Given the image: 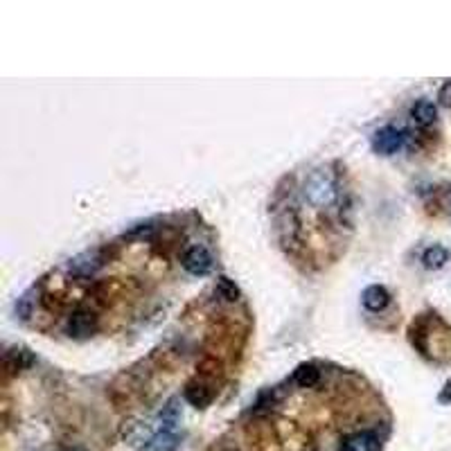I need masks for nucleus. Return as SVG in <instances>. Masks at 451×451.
<instances>
[{
  "label": "nucleus",
  "mask_w": 451,
  "mask_h": 451,
  "mask_svg": "<svg viewBox=\"0 0 451 451\" xmlns=\"http://www.w3.org/2000/svg\"><path fill=\"white\" fill-rule=\"evenodd\" d=\"M178 447V435L176 431H161L153 438L149 451H176Z\"/></svg>",
  "instance_id": "nucleus-15"
},
{
  "label": "nucleus",
  "mask_w": 451,
  "mask_h": 451,
  "mask_svg": "<svg viewBox=\"0 0 451 451\" xmlns=\"http://www.w3.org/2000/svg\"><path fill=\"white\" fill-rule=\"evenodd\" d=\"M32 361H34V357L30 354V350H25V347H11V350L5 352V368L11 372V375L32 366Z\"/></svg>",
  "instance_id": "nucleus-9"
},
{
  "label": "nucleus",
  "mask_w": 451,
  "mask_h": 451,
  "mask_svg": "<svg viewBox=\"0 0 451 451\" xmlns=\"http://www.w3.org/2000/svg\"><path fill=\"white\" fill-rule=\"evenodd\" d=\"M422 262L427 268H442L447 262H449V251L445 246H429L427 251H424L422 255Z\"/></svg>",
  "instance_id": "nucleus-13"
},
{
  "label": "nucleus",
  "mask_w": 451,
  "mask_h": 451,
  "mask_svg": "<svg viewBox=\"0 0 451 451\" xmlns=\"http://www.w3.org/2000/svg\"><path fill=\"white\" fill-rule=\"evenodd\" d=\"M411 118H413L420 126H429L438 118V109H435L433 102L420 99V102H415V104H413V109H411Z\"/></svg>",
  "instance_id": "nucleus-10"
},
{
  "label": "nucleus",
  "mask_w": 451,
  "mask_h": 451,
  "mask_svg": "<svg viewBox=\"0 0 451 451\" xmlns=\"http://www.w3.org/2000/svg\"><path fill=\"white\" fill-rule=\"evenodd\" d=\"M97 327V318L93 312L88 309H77V312L70 314V318L66 320V332L75 339H86L95 332Z\"/></svg>",
  "instance_id": "nucleus-3"
},
{
  "label": "nucleus",
  "mask_w": 451,
  "mask_h": 451,
  "mask_svg": "<svg viewBox=\"0 0 451 451\" xmlns=\"http://www.w3.org/2000/svg\"><path fill=\"white\" fill-rule=\"evenodd\" d=\"M104 266V253L102 251H86L75 255L68 262V271L75 276H93Z\"/></svg>",
  "instance_id": "nucleus-4"
},
{
  "label": "nucleus",
  "mask_w": 451,
  "mask_h": 451,
  "mask_svg": "<svg viewBox=\"0 0 451 451\" xmlns=\"http://www.w3.org/2000/svg\"><path fill=\"white\" fill-rule=\"evenodd\" d=\"M440 402H442V404L451 402V381H447V386H445V393L440 395Z\"/></svg>",
  "instance_id": "nucleus-18"
},
{
  "label": "nucleus",
  "mask_w": 451,
  "mask_h": 451,
  "mask_svg": "<svg viewBox=\"0 0 451 451\" xmlns=\"http://www.w3.org/2000/svg\"><path fill=\"white\" fill-rule=\"evenodd\" d=\"M318 379H320V370L314 364H303L293 372V381L298 384L300 388H314Z\"/></svg>",
  "instance_id": "nucleus-12"
},
{
  "label": "nucleus",
  "mask_w": 451,
  "mask_h": 451,
  "mask_svg": "<svg viewBox=\"0 0 451 451\" xmlns=\"http://www.w3.org/2000/svg\"><path fill=\"white\" fill-rule=\"evenodd\" d=\"M183 268L192 276H208L212 271V255L203 246H192L183 255Z\"/></svg>",
  "instance_id": "nucleus-5"
},
{
  "label": "nucleus",
  "mask_w": 451,
  "mask_h": 451,
  "mask_svg": "<svg viewBox=\"0 0 451 451\" xmlns=\"http://www.w3.org/2000/svg\"><path fill=\"white\" fill-rule=\"evenodd\" d=\"M161 422H163V431H176V424L180 422V406L176 399H170V402L163 406Z\"/></svg>",
  "instance_id": "nucleus-14"
},
{
  "label": "nucleus",
  "mask_w": 451,
  "mask_h": 451,
  "mask_svg": "<svg viewBox=\"0 0 451 451\" xmlns=\"http://www.w3.org/2000/svg\"><path fill=\"white\" fill-rule=\"evenodd\" d=\"M361 303H364L366 309H370V312H381V309L391 303V293L381 285H372L364 291V295H361Z\"/></svg>",
  "instance_id": "nucleus-8"
},
{
  "label": "nucleus",
  "mask_w": 451,
  "mask_h": 451,
  "mask_svg": "<svg viewBox=\"0 0 451 451\" xmlns=\"http://www.w3.org/2000/svg\"><path fill=\"white\" fill-rule=\"evenodd\" d=\"M339 451H381V442L375 433L370 431H359L347 435L345 440L341 442Z\"/></svg>",
  "instance_id": "nucleus-7"
},
{
  "label": "nucleus",
  "mask_w": 451,
  "mask_h": 451,
  "mask_svg": "<svg viewBox=\"0 0 451 451\" xmlns=\"http://www.w3.org/2000/svg\"><path fill=\"white\" fill-rule=\"evenodd\" d=\"M404 140H406L404 131H399L395 126H384L372 136V149L381 153V156H393V153L404 147Z\"/></svg>",
  "instance_id": "nucleus-2"
},
{
  "label": "nucleus",
  "mask_w": 451,
  "mask_h": 451,
  "mask_svg": "<svg viewBox=\"0 0 451 451\" xmlns=\"http://www.w3.org/2000/svg\"><path fill=\"white\" fill-rule=\"evenodd\" d=\"M217 293H219V298H224L226 303H235L239 298V287L230 278L219 276L217 278Z\"/></svg>",
  "instance_id": "nucleus-16"
},
{
  "label": "nucleus",
  "mask_w": 451,
  "mask_h": 451,
  "mask_svg": "<svg viewBox=\"0 0 451 451\" xmlns=\"http://www.w3.org/2000/svg\"><path fill=\"white\" fill-rule=\"evenodd\" d=\"M185 399H188L192 406L205 408V406L212 402V393H210L208 386H203V384H190L188 388H185Z\"/></svg>",
  "instance_id": "nucleus-11"
},
{
  "label": "nucleus",
  "mask_w": 451,
  "mask_h": 451,
  "mask_svg": "<svg viewBox=\"0 0 451 451\" xmlns=\"http://www.w3.org/2000/svg\"><path fill=\"white\" fill-rule=\"evenodd\" d=\"M124 440L131 445V447H138V449H149L153 438H156V433H153V429L149 427L147 422H140V420H131L124 424Z\"/></svg>",
  "instance_id": "nucleus-6"
},
{
  "label": "nucleus",
  "mask_w": 451,
  "mask_h": 451,
  "mask_svg": "<svg viewBox=\"0 0 451 451\" xmlns=\"http://www.w3.org/2000/svg\"><path fill=\"white\" fill-rule=\"evenodd\" d=\"M303 195L314 208H327V205H332L339 197L337 176H334L330 170H325V167H320V170L312 172L309 178L305 180Z\"/></svg>",
  "instance_id": "nucleus-1"
},
{
  "label": "nucleus",
  "mask_w": 451,
  "mask_h": 451,
  "mask_svg": "<svg viewBox=\"0 0 451 451\" xmlns=\"http://www.w3.org/2000/svg\"><path fill=\"white\" fill-rule=\"evenodd\" d=\"M438 99H440L442 107H451V82H447V84L440 88V93H438Z\"/></svg>",
  "instance_id": "nucleus-17"
}]
</instances>
